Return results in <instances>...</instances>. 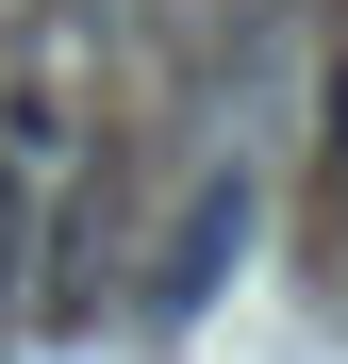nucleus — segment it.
Listing matches in <instances>:
<instances>
[{
	"instance_id": "1",
	"label": "nucleus",
	"mask_w": 348,
	"mask_h": 364,
	"mask_svg": "<svg viewBox=\"0 0 348 364\" xmlns=\"http://www.w3.org/2000/svg\"><path fill=\"white\" fill-rule=\"evenodd\" d=\"M315 232L348 249V67H332V166H315Z\"/></svg>"
}]
</instances>
